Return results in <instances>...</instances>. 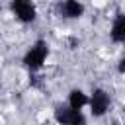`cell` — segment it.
<instances>
[{
  "instance_id": "5b68a950",
  "label": "cell",
  "mask_w": 125,
  "mask_h": 125,
  "mask_svg": "<svg viewBox=\"0 0 125 125\" xmlns=\"http://www.w3.org/2000/svg\"><path fill=\"white\" fill-rule=\"evenodd\" d=\"M86 12L84 4L80 0H59L57 4V14L64 20H78Z\"/></svg>"
},
{
  "instance_id": "9c48e42d",
  "label": "cell",
  "mask_w": 125,
  "mask_h": 125,
  "mask_svg": "<svg viewBox=\"0 0 125 125\" xmlns=\"http://www.w3.org/2000/svg\"><path fill=\"white\" fill-rule=\"evenodd\" d=\"M113 125H119V123H113Z\"/></svg>"
},
{
  "instance_id": "30bf717a",
  "label": "cell",
  "mask_w": 125,
  "mask_h": 125,
  "mask_svg": "<svg viewBox=\"0 0 125 125\" xmlns=\"http://www.w3.org/2000/svg\"><path fill=\"white\" fill-rule=\"evenodd\" d=\"M0 88H2V82H0Z\"/></svg>"
},
{
  "instance_id": "ba28073f",
  "label": "cell",
  "mask_w": 125,
  "mask_h": 125,
  "mask_svg": "<svg viewBox=\"0 0 125 125\" xmlns=\"http://www.w3.org/2000/svg\"><path fill=\"white\" fill-rule=\"evenodd\" d=\"M117 70H119L121 74H125V57L119 59V62H117Z\"/></svg>"
},
{
  "instance_id": "6da1fadb",
  "label": "cell",
  "mask_w": 125,
  "mask_h": 125,
  "mask_svg": "<svg viewBox=\"0 0 125 125\" xmlns=\"http://www.w3.org/2000/svg\"><path fill=\"white\" fill-rule=\"evenodd\" d=\"M47 57H49V45H47V41H45V39H37V41L25 51L21 62H23V66L33 74V72H39V70L43 68Z\"/></svg>"
},
{
  "instance_id": "7a4b0ae2",
  "label": "cell",
  "mask_w": 125,
  "mask_h": 125,
  "mask_svg": "<svg viewBox=\"0 0 125 125\" xmlns=\"http://www.w3.org/2000/svg\"><path fill=\"white\" fill-rule=\"evenodd\" d=\"M10 12L21 23H33L37 20V6L33 0H10Z\"/></svg>"
},
{
  "instance_id": "52a82bcc",
  "label": "cell",
  "mask_w": 125,
  "mask_h": 125,
  "mask_svg": "<svg viewBox=\"0 0 125 125\" xmlns=\"http://www.w3.org/2000/svg\"><path fill=\"white\" fill-rule=\"evenodd\" d=\"M109 37L113 43H125V14H117L111 29H109Z\"/></svg>"
},
{
  "instance_id": "8992f818",
  "label": "cell",
  "mask_w": 125,
  "mask_h": 125,
  "mask_svg": "<svg viewBox=\"0 0 125 125\" xmlns=\"http://www.w3.org/2000/svg\"><path fill=\"white\" fill-rule=\"evenodd\" d=\"M88 100H90V96H88L84 90L74 88V90H70V92H68V102H66V105H70L72 109L82 111V109L88 105Z\"/></svg>"
},
{
  "instance_id": "3957f363",
  "label": "cell",
  "mask_w": 125,
  "mask_h": 125,
  "mask_svg": "<svg viewBox=\"0 0 125 125\" xmlns=\"http://www.w3.org/2000/svg\"><path fill=\"white\" fill-rule=\"evenodd\" d=\"M88 105H90V113L94 117H104L111 107V96L104 88H94L90 94Z\"/></svg>"
},
{
  "instance_id": "277c9868",
  "label": "cell",
  "mask_w": 125,
  "mask_h": 125,
  "mask_svg": "<svg viewBox=\"0 0 125 125\" xmlns=\"http://www.w3.org/2000/svg\"><path fill=\"white\" fill-rule=\"evenodd\" d=\"M53 117L59 125H86V115L78 109H72L66 104L57 105L53 111Z\"/></svg>"
}]
</instances>
